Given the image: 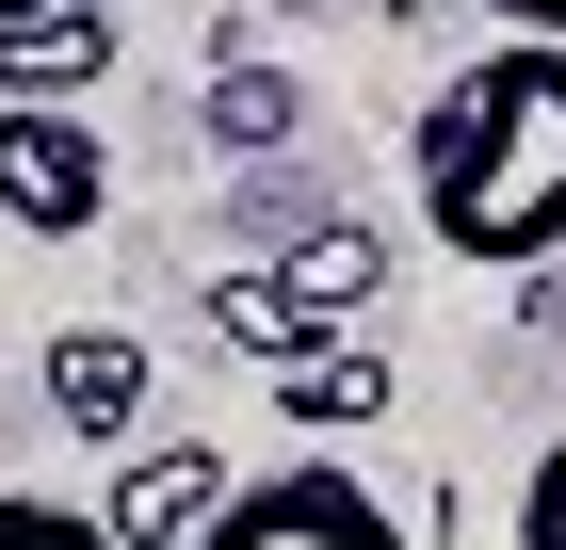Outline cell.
Segmentation results:
<instances>
[{"instance_id":"277c9868","label":"cell","mask_w":566,"mask_h":550,"mask_svg":"<svg viewBox=\"0 0 566 550\" xmlns=\"http://www.w3.org/2000/svg\"><path fill=\"white\" fill-rule=\"evenodd\" d=\"M211 502H227V454H195V437H163V454H130L114 469V550H195L211 535Z\"/></svg>"},{"instance_id":"9c48e42d","label":"cell","mask_w":566,"mask_h":550,"mask_svg":"<svg viewBox=\"0 0 566 550\" xmlns=\"http://www.w3.org/2000/svg\"><path fill=\"white\" fill-rule=\"evenodd\" d=\"M0 550H114V518L97 502H17V486H0Z\"/></svg>"},{"instance_id":"ba28073f","label":"cell","mask_w":566,"mask_h":550,"mask_svg":"<svg viewBox=\"0 0 566 550\" xmlns=\"http://www.w3.org/2000/svg\"><path fill=\"white\" fill-rule=\"evenodd\" d=\"M356 292H373V243H356V227H324V243L292 259V308L324 324V308H356Z\"/></svg>"},{"instance_id":"30bf717a","label":"cell","mask_w":566,"mask_h":550,"mask_svg":"<svg viewBox=\"0 0 566 550\" xmlns=\"http://www.w3.org/2000/svg\"><path fill=\"white\" fill-rule=\"evenodd\" d=\"M211 129H227V146H275V129H292V82H275V65H260V82H227Z\"/></svg>"},{"instance_id":"3957f363","label":"cell","mask_w":566,"mask_h":550,"mask_svg":"<svg viewBox=\"0 0 566 550\" xmlns=\"http://www.w3.org/2000/svg\"><path fill=\"white\" fill-rule=\"evenodd\" d=\"M114 211V146H97L65 97H0V227H33V243H82Z\"/></svg>"},{"instance_id":"6da1fadb","label":"cell","mask_w":566,"mask_h":550,"mask_svg":"<svg viewBox=\"0 0 566 550\" xmlns=\"http://www.w3.org/2000/svg\"><path fill=\"white\" fill-rule=\"evenodd\" d=\"M421 227L453 259L566 243V33H502L485 65L421 97Z\"/></svg>"},{"instance_id":"4fadbf2b","label":"cell","mask_w":566,"mask_h":550,"mask_svg":"<svg viewBox=\"0 0 566 550\" xmlns=\"http://www.w3.org/2000/svg\"><path fill=\"white\" fill-rule=\"evenodd\" d=\"M0 17H33V0H0Z\"/></svg>"},{"instance_id":"8992f818","label":"cell","mask_w":566,"mask_h":550,"mask_svg":"<svg viewBox=\"0 0 566 550\" xmlns=\"http://www.w3.org/2000/svg\"><path fill=\"white\" fill-rule=\"evenodd\" d=\"M114 65V17L97 0H33V17H0V97H82Z\"/></svg>"},{"instance_id":"7a4b0ae2","label":"cell","mask_w":566,"mask_h":550,"mask_svg":"<svg viewBox=\"0 0 566 550\" xmlns=\"http://www.w3.org/2000/svg\"><path fill=\"white\" fill-rule=\"evenodd\" d=\"M195 550H405V518L373 502L340 454H307V469H260V486H227Z\"/></svg>"},{"instance_id":"7c38bea8","label":"cell","mask_w":566,"mask_h":550,"mask_svg":"<svg viewBox=\"0 0 566 550\" xmlns=\"http://www.w3.org/2000/svg\"><path fill=\"white\" fill-rule=\"evenodd\" d=\"M470 17H502V33H566V0H470Z\"/></svg>"},{"instance_id":"52a82bcc","label":"cell","mask_w":566,"mask_h":550,"mask_svg":"<svg viewBox=\"0 0 566 550\" xmlns=\"http://www.w3.org/2000/svg\"><path fill=\"white\" fill-rule=\"evenodd\" d=\"M275 388H292V422H373V405H389V356H373V340H307V356H275Z\"/></svg>"},{"instance_id":"5b68a950","label":"cell","mask_w":566,"mask_h":550,"mask_svg":"<svg viewBox=\"0 0 566 550\" xmlns=\"http://www.w3.org/2000/svg\"><path fill=\"white\" fill-rule=\"evenodd\" d=\"M49 422L130 454V422H146V340H130V324H65V340H49Z\"/></svg>"},{"instance_id":"8fae6325","label":"cell","mask_w":566,"mask_h":550,"mask_svg":"<svg viewBox=\"0 0 566 550\" xmlns=\"http://www.w3.org/2000/svg\"><path fill=\"white\" fill-rule=\"evenodd\" d=\"M518 550H566V437L518 469Z\"/></svg>"}]
</instances>
